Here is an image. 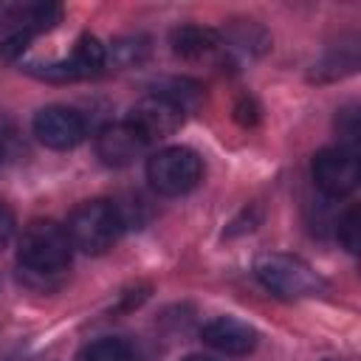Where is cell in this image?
Segmentation results:
<instances>
[{"label":"cell","instance_id":"1","mask_svg":"<svg viewBox=\"0 0 361 361\" xmlns=\"http://www.w3.org/2000/svg\"><path fill=\"white\" fill-rule=\"evenodd\" d=\"M73 243L65 231V226L54 220H34L25 226L20 245H17V259L25 271L31 274H59L71 265Z\"/></svg>","mask_w":361,"mask_h":361},{"label":"cell","instance_id":"10","mask_svg":"<svg viewBox=\"0 0 361 361\" xmlns=\"http://www.w3.org/2000/svg\"><path fill=\"white\" fill-rule=\"evenodd\" d=\"M147 144L149 141L130 121H116V124H104L99 130V135H96V155L107 166H127V164H133L147 149Z\"/></svg>","mask_w":361,"mask_h":361},{"label":"cell","instance_id":"18","mask_svg":"<svg viewBox=\"0 0 361 361\" xmlns=\"http://www.w3.org/2000/svg\"><path fill=\"white\" fill-rule=\"evenodd\" d=\"M183 361H214V358H206V355H189V358H183Z\"/></svg>","mask_w":361,"mask_h":361},{"label":"cell","instance_id":"11","mask_svg":"<svg viewBox=\"0 0 361 361\" xmlns=\"http://www.w3.org/2000/svg\"><path fill=\"white\" fill-rule=\"evenodd\" d=\"M203 341L226 355H245L257 347V330L240 319L231 316H217L209 324H203L200 330Z\"/></svg>","mask_w":361,"mask_h":361},{"label":"cell","instance_id":"12","mask_svg":"<svg viewBox=\"0 0 361 361\" xmlns=\"http://www.w3.org/2000/svg\"><path fill=\"white\" fill-rule=\"evenodd\" d=\"M220 34L206 25H180L172 31V51L183 59H206L220 51Z\"/></svg>","mask_w":361,"mask_h":361},{"label":"cell","instance_id":"5","mask_svg":"<svg viewBox=\"0 0 361 361\" xmlns=\"http://www.w3.org/2000/svg\"><path fill=\"white\" fill-rule=\"evenodd\" d=\"M203 178V161L189 147H166L158 149L147 161V180L158 195H186Z\"/></svg>","mask_w":361,"mask_h":361},{"label":"cell","instance_id":"16","mask_svg":"<svg viewBox=\"0 0 361 361\" xmlns=\"http://www.w3.org/2000/svg\"><path fill=\"white\" fill-rule=\"evenodd\" d=\"M338 240L350 254L358 251V209L355 206H350L344 217L338 220Z\"/></svg>","mask_w":361,"mask_h":361},{"label":"cell","instance_id":"2","mask_svg":"<svg viewBox=\"0 0 361 361\" xmlns=\"http://www.w3.org/2000/svg\"><path fill=\"white\" fill-rule=\"evenodd\" d=\"M121 217L110 200H85L68 217V237L85 254H104L121 237Z\"/></svg>","mask_w":361,"mask_h":361},{"label":"cell","instance_id":"3","mask_svg":"<svg viewBox=\"0 0 361 361\" xmlns=\"http://www.w3.org/2000/svg\"><path fill=\"white\" fill-rule=\"evenodd\" d=\"M257 279L282 299H305L324 290V279L299 257L290 254H262L254 262Z\"/></svg>","mask_w":361,"mask_h":361},{"label":"cell","instance_id":"17","mask_svg":"<svg viewBox=\"0 0 361 361\" xmlns=\"http://www.w3.org/2000/svg\"><path fill=\"white\" fill-rule=\"evenodd\" d=\"M11 234H14V214L6 203H0V248L11 240Z\"/></svg>","mask_w":361,"mask_h":361},{"label":"cell","instance_id":"15","mask_svg":"<svg viewBox=\"0 0 361 361\" xmlns=\"http://www.w3.org/2000/svg\"><path fill=\"white\" fill-rule=\"evenodd\" d=\"M336 130H338V135H341V141H344L341 147L350 149V152H355V144H358V110H355L353 104L338 113Z\"/></svg>","mask_w":361,"mask_h":361},{"label":"cell","instance_id":"13","mask_svg":"<svg viewBox=\"0 0 361 361\" xmlns=\"http://www.w3.org/2000/svg\"><path fill=\"white\" fill-rule=\"evenodd\" d=\"M79 361H135V353L121 338H99L79 353Z\"/></svg>","mask_w":361,"mask_h":361},{"label":"cell","instance_id":"14","mask_svg":"<svg viewBox=\"0 0 361 361\" xmlns=\"http://www.w3.org/2000/svg\"><path fill=\"white\" fill-rule=\"evenodd\" d=\"M147 54H149V39L147 37H121L110 48V56L124 68H133V65L144 62Z\"/></svg>","mask_w":361,"mask_h":361},{"label":"cell","instance_id":"6","mask_svg":"<svg viewBox=\"0 0 361 361\" xmlns=\"http://www.w3.org/2000/svg\"><path fill=\"white\" fill-rule=\"evenodd\" d=\"M104 62H107L104 45L96 37L85 34L76 39L71 56L48 62V65H31L28 71L39 79H48V82H76V79H90V76L102 73Z\"/></svg>","mask_w":361,"mask_h":361},{"label":"cell","instance_id":"8","mask_svg":"<svg viewBox=\"0 0 361 361\" xmlns=\"http://www.w3.org/2000/svg\"><path fill=\"white\" fill-rule=\"evenodd\" d=\"M310 175L324 195H330V197L350 195L358 183V158H355V152H350L344 147L319 149L313 155Z\"/></svg>","mask_w":361,"mask_h":361},{"label":"cell","instance_id":"7","mask_svg":"<svg viewBox=\"0 0 361 361\" xmlns=\"http://www.w3.org/2000/svg\"><path fill=\"white\" fill-rule=\"evenodd\" d=\"M183 113H186V107L178 99H172L169 93L161 90V93H152V96H144L141 102H135L127 121L147 141H155V138L172 135L183 124Z\"/></svg>","mask_w":361,"mask_h":361},{"label":"cell","instance_id":"9","mask_svg":"<svg viewBox=\"0 0 361 361\" xmlns=\"http://www.w3.org/2000/svg\"><path fill=\"white\" fill-rule=\"evenodd\" d=\"M34 135L51 149H73L76 144L85 141L87 124L82 113H76L73 107L51 104L34 116Z\"/></svg>","mask_w":361,"mask_h":361},{"label":"cell","instance_id":"19","mask_svg":"<svg viewBox=\"0 0 361 361\" xmlns=\"http://www.w3.org/2000/svg\"><path fill=\"white\" fill-rule=\"evenodd\" d=\"M0 161H3V149H0Z\"/></svg>","mask_w":361,"mask_h":361},{"label":"cell","instance_id":"4","mask_svg":"<svg viewBox=\"0 0 361 361\" xmlns=\"http://www.w3.org/2000/svg\"><path fill=\"white\" fill-rule=\"evenodd\" d=\"M59 20H62V6L56 3L11 6L3 14V25H0V59H14L28 48V42L37 34L51 31Z\"/></svg>","mask_w":361,"mask_h":361}]
</instances>
